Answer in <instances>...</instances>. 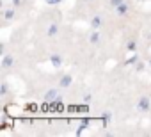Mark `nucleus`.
Here are the masks:
<instances>
[{
    "label": "nucleus",
    "instance_id": "nucleus-13",
    "mask_svg": "<svg viewBox=\"0 0 151 137\" xmlns=\"http://www.w3.org/2000/svg\"><path fill=\"white\" fill-rule=\"evenodd\" d=\"M139 62V55H132L130 59H126V64L128 66H132V64H137Z\"/></svg>",
    "mask_w": 151,
    "mask_h": 137
},
{
    "label": "nucleus",
    "instance_id": "nucleus-15",
    "mask_svg": "<svg viewBox=\"0 0 151 137\" xmlns=\"http://www.w3.org/2000/svg\"><path fill=\"white\" fill-rule=\"evenodd\" d=\"M135 70H137V71H144V70H146V64H144V62H137V64H135Z\"/></svg>",
    "mask_w": 151,
    "mask_h": 137
},
{
    "label": "nucleus",
    "instance_id": "nucleus-4",
    "mask_svg": "<svg viewBox=\"0 0 151 137\" xmlns=\"http://www.w3.org/2000/svg\"><path fill=\"white\" fill-rule=\"evenodd\" d=\"M101 25H103V18H101L100 14L93 16V20H91V27H93V30H100Z\"/></svg>",
    "mask_w": 151,
    "mask_h": 137
},
{
    "label": "nucleus",
    "instance_id": "nucleus-9",
    "mask_svg": "<svg viewBox=\"0 0 151 137\" xmlns=\"http://www.w3.org/2000/svg\"><path fill=\"white\" fill-rule=\"evenodd\" d=\"M57 32H59V27H57V25H55V23H52V25H50V27H48V30H46V34H48V36H50V37H53V36H55V34H57Z\"/></svg>",
    "mask_w": 151,
    "mask_h": 137
},
{
    "label": "nucleus",
    "instance_id": "nucleus-2",
    "mask_svg": "<svg viewBox=\"0 0 151 137\" xmlns=\"http://www.w3.org/2000/svg\"><path fill=\"white\" fill-rule=\"evenodd\" d=\"M13 64H14V55L4 53L2 55V61H0V68H2V70H9Z\"/></svg>",
    "mask_w": 151,
    "mask_h": 137
},
{
    "label": "nucleus",
    "instance_id": "nucleus-1",
    "mask_svg": "<svg viewBox=\"0 0 151 137\" xmlns=\"http://www.w3.org/2000/svg\"><path fill=\"white\" fill-rule=\"evenodd\" d=\"M149 109H151L149 98H147V96H142V98L137 102V110H139V112H149Z\"/></svg>",
    "mask_w": 151,
    "mask_h": 137
},
{
    "label": "nucleus",
    "instance_id": "nucleus-3",
    "mask_svg": "<svg viewBox=\"0 0 151 137\" xmlns=\"http://www.w3.org/2000/svg\"><path fill=\"white\" fill-rule=\"evenodd\" d=\"M60 100V91L59 89H50L46 94H45V102L52 103V102H59Z\"/></svg>",
    "mask_w": 151,
    "mask_h": 137
},
{
    "label": "nucleus",
    "instance_id": "nucleus-22",
    "mask_svg": "<svg viewBox=\"0 0 151 137\" xmlns=\"http://www.w3.org/2000/svg\"><path fill=\"white\" fill-rule=\"evenodd\" d=\"M149 37H151V34H149Z\"/></svg>",
    "mask_w": 151,
    "mask_h": 137
},
{
    "label": "nucleus",
    "instance_id": "nucleus-12",
    "mask_svg": "<svg viewBox=\"0 0 151 137\" xmlns=\"http://www.w3.org/2000/svg\"><path fill=\"white\" fill-rule=\"evenodd\" d=\"M7 91H9V86L4 82L2 86H0V96H6V94H7Z\"/></svg>",
    "mask_w": 151,
    "mask_h": 137
},
{
    "label": "nucleus",
    "instance_id": "nucleus-23",
    "mask_svg": "<svg viewBox=\"0 0 151 137\" xmlns=\"http://www.w3.org/2000/svg\"><path fill=\"white\" fill-rule=\"evenodd\" d=\"M149 64H151V61H149Z\"/></svg>",
    "mask_w": 151,
    "mask_h": 137
},
{
    "label": "nucleus",
    "instance_id": "nucleus-18",
    "mask_svg": "<svg viewBox=\"0 0 151 137\" xmlns=\"http://www.w3.org/2000/svg\"><path fill=\"white\" fill-rule=\"evenodd\" d=\"M123 2H124V0H110V6H112V7H117V6L123 4Z\"/></svg>",
    "mask_w": 151,
    "mask_h": 137
},
{
    "label": "nucleus",
    "instance_id": "nucleus-19",
    "mask_svg": "<svg viewBox=\"0 0 151 137\" xmlns=\"http://www.w3.org/2000/svg\"><path fill=\"white\" fill-rule=\"evenodd\" d=\"M11 2H13V7H20L23 4V0H11Z\"/></svg>",
    "mask_w": 151,
    "mask_h": 137
},
{
    "label": "nucleus",
    "instance_id": "nucleus-7",
    "mask_svg": "<svg viewBox=\"0 0 151 137\" xmlns=\"http://www.w3.org/2000/svg\"><path fill=\"white\" fill-rule=\"evenodd\" d=\"M14 13H16V7H13V9H6L4 14H2V20H4V22L13 20V18H14Z\"/></svg>",
    "mask_w": 151,
    "mask_h": 137
},
{
    "label": "nucleus",
    "instance_id": "nucleus-10",
    "mask_svg": "<svg viewBox=\"0 0 151 137\" xmlns=\"http://www.w3.org/2000/svg\"><path fill=\"white\" fill-rule=\"evenodd\" d=\"M89 126V119H82V123H80V126H78V130H77V133H82L86 128Z\"/></svg>",
    "mask_w": 151,
    "mask_h": 137
},
{
    "label": "nucleus",
    "instance_id": "nucleus-16",
    "mask_svg": "<svg viewBox=\"0 0 151 137\" xmlns=\"http://www.w3.org/2000/svg\"><path fill=\"white\" fill-rule=\"evenodd\" d=\"M126 48H128V50H130V52H133V50H135V48H137V43H135V41H130V43H128V45H126Z\"/></svg>",
    "mask_w": 151,
    "mask_h": 137
},
{
    "label": "nucleus",
    "instance_id": "nucleus-21",
    "mask_svg": "<svg viewBox=\"0 0 151 137\" xmlns=\"http://www.w3.org/2000/svg\"><path fill=\"white\" fill-rule=\"evenodd\" d=\"M84 2H93V0H84Z\"/></svg>",
    "mask_w": 151,
    "mask_h": 137
},
{
    "label": "nucleus",
    "instance_id": "nucleus-17",
    "mask_svg": "<svg viewBox=\"0 0 151 137\" xmlns=\"http://www.w3.org/2000/svg\"><path fill=\"white\" fill-rule=\"evenodd\" d=\"M45 2L48 4V6H57V4H60L62 0H45Z\"/></svg>",
    "mask_w": 151,
    "mask_h": 137
},
{
    "label": "nucleus",
    "instance_id": "nucleus-14",
    "mask_svg": "<svg viewBox=\"0 0 151 137\" xmlns=\"http://www.w3.org/2000/svg\"><path fill=\"white\" fill-rule=\"evenodd\" d=\"M110 118H112V112H105V114L101 116V119H103V125H105V126L109 125V121H110Z\"/></svg>",
    "mask_w": 151,
    "mask_h": 137
},
{
    "label": "nucleus",
    "instance_id": "nucleus-11",
    "mask_svg": "<svg viewBox=\"0 0 151 137\" xmlns=\"http://www.w3.org/2000/svg\"><path fill=\"white\" fill-rule=\"evenodd\" d=\"M89 41H91V43H98V41H100V32H98V30H94V32L89 36Z\"/></svg>",
    "mask_w": 151,
    "mask_h": 137
},
{
    "label": "nucleus",
    "instance_id": "nucleus-20",
    "mask_svg": "<svg viewBox=\"0 0 151 137\" xmlns=\"http://www.w3.org/2000/svg\"><path fill=\"white\" fill-rule=\"evenodd\" d=\"M91 100H93V96H91L89 93H87V94H84V102H86V103H89Z\"/></svg>",
    "mask_w": 151,
    "mask_h": 137
},
{
    "label": "nucleus",
    "instance_id": "nucleus-8",
    "mask_svg": "<svg viewBox=\"0 0 151 137\" xmlns=\"http://www.w3.org/2000/svg\"><path fill=\"white\" fill-rule=\"evenodd\" d=\"M50 62H52V66H53V68H57V70H59V68H60V64H62V59H60V55L53 53V55L50 57Z\"/></svg>",
    "mask_w": 151,
    "mask_h": 137
},
{
    "label": "nucleus",
    "instance_id": "nucleus-6",
    "mask_svg": "<svg viewBox=\"0 0 151 137\" xmlns=\"http://www.w3.org/2000/svg\"><path fill=\"white\" fill-rule=\"evenodd\" d=\"M71 82H73L71 75H62V77H60V80H59V86H60V87H69V86H71Z\"/></svg>",
    "mask_w": 151,
    "mask_h": 137
},
{
    "label": "nucleus",
    "instance_id": "nucleus-5",
    "mask_svg": "<svg viewBox=\"0 0 151 137\" xmlns=\"http://www.w3.org/2000/svg\"><path fill=\"white\" fill-rule=\"evenodd\" d=\"M128 9H130V6H128L126 2H123V4H119L117 7H114V11H116V14H119V16H123V14H126V13H128Z\"/></svg>",
    "mask_w": 151,
    "mask_h": 137
}]
</instances>
